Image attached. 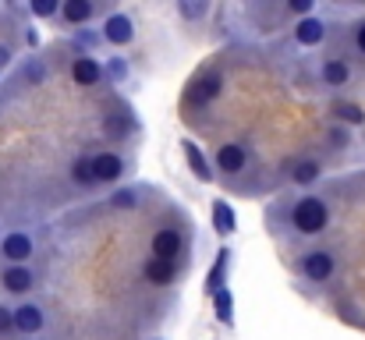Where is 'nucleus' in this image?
<instances>
[{
    "mask_svg": "<svg viewBox=\"0 0 365 340\" xmlns=\"http://www.w3.org/2000/svg\"><path fill=\"white\" fill-rule=\"evenodd\" d=\"M287 227L298 234V237H319L327 227H330V202L316 192H305L291 202L287 210Z\"/></svg>",
    "mask_w": 365,
    "mask_h": 340,
    "instance_id": "nucleus-1",
    "label": "nucleus"
},
{
    "mask_svg": "<svg viewBox=\"0 0 365 340\" xmlns=\"http://www.w3.org/2000/svg\"><path fill=\"white\" fill-rule=\"evenodd\" d=\"M298 273L309 284H330L337 273V252L334 248H305L298 255Z\"/></svg>",
    "mask_w": 365,
    "mask_h": 340,
    "instance_id": "nucleus-2",
    "label": "nucleus"
},
{
    "mask_svg": "<svg viewBox=\"0 0 365 340\" xmlns=\"http://www.w3.org/2000/svg\"><path fill=\"white\" fill-rule=\"evenodd\" d=\"M39 287V277L29 262H4L0 266V291L7 298H29Z\"/></svg>",
    "mask_w": 365,
    "mask_h": 340,
    "instance_id": "nucleus-3",
    "label": "nucleus"
},
{
    "mask_svg": "<svg viewBox=\"0 0 365 340\" xmlns=\"http://www.w3.org/2000/svg\"><path fill=\"white\" fill-rule=\"evenodd\" d=\"M14 326H18V337H39L46 330V309L36 298H21L14 305Z\"/></svg>",
    "mask_w": 365,
    "mask_h": 340,
    "instance_id": "nucleus-4",
    "label": "nucleus"
},
{
    "mask_svg": "<svg viewBox=\"0 0 365 340\" xmlns=\"http://www.w3.org/2000/svg\"><path fill=\"white\" fill-rule=\"evenodd\" d=\"M36 237L29 230H7L0 234V262H32Z\"/></svg>",
    "mask_w": 365,
    "mask_h": 340,
    "instance_id": "nucleus-5",
    "label": "nucleus"
},
{
    "mask_svg": "<svg viewBox=\"0 0 365 340\" xmlns=\"http://www.w3.org/2000/svg\"><path fill=\"white\" fill-rule=\"evenodd\" d=\"M213 163H217L220 174L235 177V174H242L245 167H248V149H245L242 142H220L217 153H213Z\"/></svg>",
    "mask_w": 365,
    "mask_h": 340,
    "instance_id": "nucleus-6",
    "label": "nucleus"
},
{
    "mask_svg": "<svg viewBox=\"0 0 365 340\" xmlns=\"http://www.w3.org/2000/svg\"><path fill=\"white\" fill-rule=\"evenodd\" d=\"M93 163H96L100 185H118V181H124V174H128V160H124L121 153H114V149L93 153Z\"/></svg>",
    "mask_w": 365,
    "mask_h": 340,
    "instance_id": "nucleus-7",
    "label": "nucleus"
},
{
    "mask_svg": "<svg viewBox=\"0 0 365 340\" xmlns=\"http://www.w3.org/2000/svg\"><path fill=\"white\" fill-rule=\"evenodd\" d=\"M71 78H75V86L93 89V86H103L107 68H103L93 53H82V57H75V61H71Z\"/></svg>",
    "mask_w": 365,
    "mask_h": 340,
    "instance_id": "nucleus-8",
    "label": "nucleus"
},
{
    "mask_svg": "<svg viewBox=\"0 0 365 340\" xmlns=\"http://www.w3.org/2000/svg\"><path fill=\"white\" fill-rule=\"evenodd\" d=\"M185 248V237L178 234V227H160L153 237H149V252L153 255H163V259H178Z\"/></svg>",
    "mask_w": 365,
    "mask_h": 340,
    "instance_id": "nucleus-9",
    "label": "nucleus"
},
{
    "mask_svg": "<svg viewBox=\"0 0 365 340\" xmlns=\"http://www.w3.org/2000/svg\"><path fill=\"white\" fill-rule=\"evenodd\" d=\"M142 277H145L149 284H156V287H170V284L178 280V266H174V259L149 255L145 266H142Z\"/></svg>",
    "mask_w": 365,
    "mask_h": 340,
    "instance_id": "nucleus-10",
    "label": "nucleus"
},
{
    "mask_svg": "<svg viewBox=\"0 0 365 340\" xmlns=\"http://www.w3.org/2000/svg\"><path fill=\"white\" fill-rule=\"evenodd\" d=\"M135 39V21L128 18V14H110L107 21H103V43H110V46H128Z\"/></svg>",
    "mask_w": 365,
    "mask_h": 340,
    "instance_id": "nucleus-11",
    "label": "nucleus"
},
{
    "mask_svg": "<svg viewBox=\"0 0 365 340\" xmlns=\"http://www.w3.org/2000/svg\"><path fill=\"white\" fill-rule=\"evenodd\" d=\"M327 39V21L323 18H316V14H305V18H298V25H294V43L298 46H319Z\"/></svg>",
    "mask_w": 365,
    "mask_h": 340,
    "instance_id": "nucleus-12",
    "label": "nucleus"
},
{
    "mask_svg": "<svg viewBox=\"0 0 365 340\" xmlns=\"http://www.w3.org/2000/svg\"><path fill=\"white\" fill-rule=\"evenodd\" d=\"M181 149H185V160H188L192 174H195L199 181H206V185H210V181L217 177V163H213V160H210V156L192 142V138H185V142H181Z\"/></svg>",
    "mask_w": 365,
    "mask_h": 340,
    "instance_id": "nucleus-13",
    "label": "nucleus"
},
{
    "mask_svg": "<svg viewBox=\"0 0 365 340\" xmlns=\"http://www.w3.org/2000/svg\"><path fill=\"white\" fill-rule=\"evenodd\" d=\"M319 82H323L327 89H344V86L351 82V64L341 61V57H327V61L319 64Z\"/></svg>",
    "mask_w": 365,
    "mask_h": 340,
    "instance_id": "nucleus-14",
    "label": "nucleus"
},
{
    "mask_svg": "<svg viewBox=\"0 0 365 340\" xmlns=\"http://www.w3.org/2000/svg\"><path fill=\"white\" fill-rule=\"evenodd\" d=\"M96 14V0H64L61 4V18L68 25H86Z\"/></svg>",
    "mask_w": 365,
    "mask_h": 340,
    "instance_id": "nucleus-15",
    "label": "nucleus"
},
{
    "mask_svg": "<svg viewBox=\"0 0 365 340\" xmlns=\"http://www.w3.org/2000/svg\"><path fill=\"white\" fill-rule=\"evenodd\" d=\"M319 177H323V163H319L316 156H305V160H298V163L291 167V181H294V185H305V188H309V185H316Z\"/></svg>",
    "mask_w": 365,
    "mask_h": 340,
    "instance_id": "nucleus-16",
    "label": "nucleus"
},
{
    "mask_svg": "<svg viewBox=\"0 0 365 340\" xmlns=\"http://www.w3.org/2000/svg\"><path fill=\"white\" fill-rule=\"evenodd\" d=\"M220 82H224V78H220L217 71H206L202 78H195V86H192V93H188V96H192L195 103H210V100H217Z\"/></svg>",
    "mask_w": 365,
    "mask_h": 340,
    "instance_id": "nucleus-17",
    "label": "nucleus"
},
{
    "mask_svg": "<svg viewBox=\"0 0 365 340\" xmlns=\"http://www.w3.org/2000/svg\"><path fill=\"white\" fill-rule=\"evenodd\" d=\"M68 174H71V181H75V185H82V188L100 185V177H96V163H93V153H89V156H75Z\"/></svg>",
    "mask_w": 365,
    "mask_h": 340,
    "instance_id": "nucleus-18",
    "label": "nucleus"
},
{
    "mask_svg": "<svg viewBox=\"0 0 365 340\" xmlns=\"http://www.w3.org/2000/svg\"><path fill=\"white\" fill-rule=\"evenodd\" d=\"M213 224H217V230L227 237V234H235V227H238V217H235V210L227 206V202H217L213 206Z\"/></svg>",
    "mask_w": 365,
    "mask_h": 340,
    "instance_id": "nucleus-19",
    "label": "nucleus"
},
{
    "mask_svg": "<svg viewBox=\"0 0 365 340\" xmlns=\"http://www.w3.org/2000/svg\"><path fill=\"white\" fill-rule=\"evenodd\" d=\"M334 117L341 124H365V110L359 103H334Z\"/></svg>",
    "mask_w": 365,
    "mask_h": 340,
    "instance_id": "nucleus-20",
    "label": "nucleus"
},
{
    "mask_svg": "<svg viewBox=\"0 0 365 340\" xmlns=\"http://www.w3.org/2000/svg\"><path fill=\"white\" fill-rule=\"evenodd\" d=\"M178 11H181L188 21H199V18H206L210 0H178Z\"/></svg>",
    "mask_w": 365,
    "mask_h": 340,
    "instance_id": "nucleus-21",
    "label": "nucleus"
},
{
    "mask_svg": "<svg viewBox=\"0 0 365 340\" xmlns=\"http://www.w3.org/2000/svg\"><path fill=\"white\" fill-rule=\"evenodd\" d=\"M61 4L64 0H29V11L36 18H53V14H61Z\"/></svg>",
    "mask_w": 365,
    "mask_h": 340,
    "instance_id": "nucleus-22",
    "label": "nucleus"
},
{
    "mask_svg": "<svg viewBox=\"0 0 365 340\" xmlns=\"http://www.w3.org/2000/svg\"><path fill=\"white\" fill-rule=\"evenodd\" d=\"M110 206H114V210H135V206H138V192H135V188H118V192L110 195Z\"/></svg>",
    "mask_w": 365,
    "mask_h": 340,
    "instance_id": "nucleus-23",
    "label": "nucleus"
},
{
    "mask_svg": "<svg viewBox=\"0 0 365 340\" xmlns=\"http://www.w3.org/2000/svg\"><path fill=\"white\" fill-rule=\"evenodd\" d=\"M0 337H18V326H14V309L7 302H0Z\"/></svg>",
    "mask_w": 365,
    "mask_h": 340,
    "instance_id": "nucleus-24",
    "label": "nucleus"
},
{
    "mask_svg": "<svg viewBox=\"0 0 365 340\" xmlns=\"http://www.w3.org/2000/svg\"><path fill=\"white\" fill-rule=\"evenodd\" d=\"M284 4H287V11H291V14L305 18V14H312V11H316V4H319V0H284Z\"/></svg>",
    "mask_w": 365,
    "mask_h": 340,
    "instance_id": "nucleus-25",
    "label": "nucleus"
},
{
    "mask_svg": "<svg viewBox=\"0 0 365 340\" xmlns=\"http://www.w3.org/2000/svg\"><path fill=\"white\" fill-rule=\"evenodd\" d=\"M107 75H110L114 82H124V78H128V61H124V57H110V64H107Z\"/></svg>",
    "mask_w": 365,
    "mask_h": 340,
    "instance_id": "nucleus-26",
    "label": "nucleus"
},
{
    "mask_svg": "<svg viewBox=\"0 0 365 340\" xmlns=\"http://www.w3.org/2000/svg\"><path fill=\"white\" fill-rule=\"evenodd\" d=\"M348 142H351V131L348 128H330V145L334 149H344Z\"/></svg>",
    "mask_w": 365,
    "mask_h": 340,
    "instance_id": "nucleus-27",
    "label": "nucleus"
},
{
    "mask_svg": "<svg viewBox=\"0 0 365 340\" xmlns=\"http://www.w3.org/2000/svg\"><path fill=\"white\" fill-rule=\"evenodd\" d=\"M217 312H220V319H231V291H217Z\"/></svg>",
    "mask_w": 365,
    "mask_h": 340,
    "instance_id": "nucleus-28",
    "label": "nucleus"
},
{
    "mask_svg": "<svg viewBox=\"0 0 365 340\" xmlns=\"http://www.w3.org/2000/svg\"><path fill=\"white\" fill-rule=\"evenodd\" d=\"M355 50L365 57V21H359V25H355Z\"/></svg>",
    "mask_w": 365,
    "mask_h": 340,
    "instance_id": "nucleus-29",
    "label": "nucleus"
},
{
    "mask_svg": "<svg viewBox=\"0 0 365 340\" xmlns=\"http://www.w3.org/2000/svg\"><path fill=\"white\" fill-rule=\"evenodd\" d=\"M11 61H14V53H11V46H4V43H0V68H7Z\"/></svg>",
    "mask_w": 365,
    "mask_h": 340,
    "instance_id": "nucleus-30",
    "label": "nucleus"
},
{
    "mask_svg": "<svg viewBox=\"0 0 365 340\" xmlns=\"http://www.w3.org/2000/svg\"><path fill=\"white\" fill-rule=\"evenodd\" d=\"M351 4H362V0H351Z\"/></svg>",
    "mask_w": 365,
    "mask_h": 340,
    "instance_id": "nucleus-31",
    "label": "nucleus"
},
{
    "mask_svg": "<svg viewBox=\"0 0 365 340\" xmlns=\"http://www.w3.org/2000/svg\"><path fill=\"white\" fill-rule=\"evenodd\" d=\"M25 340H29V337H25Z\"/></svg>",
    "mask_w": 365,
    "mask_h": 340,
    "instance_id": "nucleus-32",
    "label": "nucleus"
}]
</instances>
